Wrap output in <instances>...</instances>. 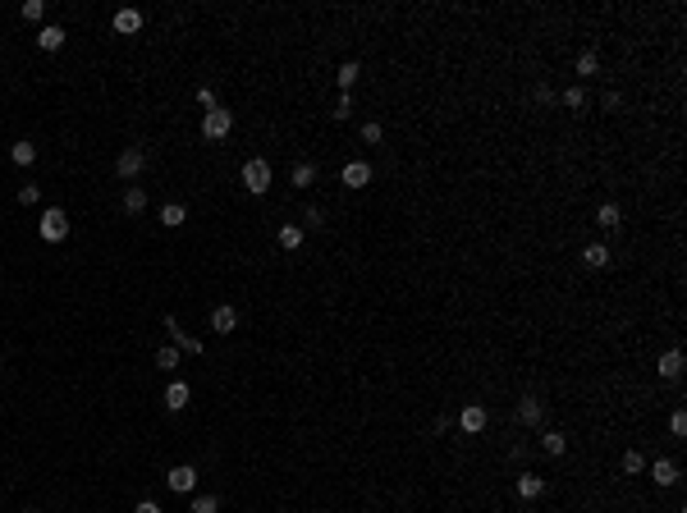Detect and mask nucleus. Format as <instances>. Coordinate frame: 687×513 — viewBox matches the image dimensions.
Masks as SVG:
<instances>
[{
  "instance_id": "obj_1",
  "label": "nucleus",
  "mask_w": 687,
  "mask_h": 513,
  "mask_svg": "<svg viewBox=\"0 0 687 513\" xmlns=\"http://www.w3.org/2000/svg\"><path fill=\"white\" fill-rule=\"evenodd\" d=\"M229 128H234V110L215 106V110H206V115H202V138H206V142H225Z\"/></svg>"
},
{
  "instance_id": "obj_14",
  "label": "nucleus",
  "mask_w": 687,
  "mask_h": 513,
  "mask_svg": "<svg viewBox=\"0 0 687 513\" xmlns=\"http://www.w3.org/2000/svg\"><path fill=\"white\" fill-rule=\"evenodd\" d=\"M513 486H518V495H523V500H541V495H545V477H536V472H523Z\"/></svg>"
},
{
  "instance_id": "obj_10",
  "label": "nucleus",
  "mask_w": 687,
  "mask_h": 513,
  "mask_svg": "<svg viewBox=\"0 0 687 513\" xmlns=\"http://www.w3.org/2000/svg\"><path fill=\"white\" fill-rule=\"evenodd\" d=\"M339 179H344V188H367L371 184V165L367 161H349Z\"/></svg>"
},
{
  "instance_id": "obj_8",
  "label": "nucleus",
  "mask_w": 687,
  "mask_h": 513,
  "mask_svg": "<svg viewBox=\"0 0 687 513\" xmlns=\"http://www.w3.org/2000/svg\"><path fill=\"white\" fill-rule=\"evenodd\" d=\"M211 330H215V335H234V330H239V307L220 302V307L211 312Z\"/></svg>"
},
{
  "instance_id": "obj_38",
  "label": "nucleus",
  "mask_w": 687,
  "mask_h": 513,
  "mask_svg": "<svg viewBox=\"0 0 687 513\" xmlns=\"http://www.w3.org/2000/svg\"><path fill=\"white\" fill-rule=\"evenodd\" d=\"M28 513H41V509H28Z\"/></svg>"
},
{
  "instance_id": "obj_23",
  "label": "nucleus",
  "mask_w": 687,
  "mask_h": 513,
  "mask_svg": "<svg viewBox=\"0 0 687 513\" xmlns=\"http://www.w3.org/2000/svg\"><path fill=\"white\" fill-rule=\"evenodd\" d=\"M312 184H316V165L298 161V165H293V188H312Z\"/></svg>"
},
{
  "instance_id": "obj_27",
  "label": "nucleus",
  "mask_w": 687,
  "mask_h": 513,
  "mask_svg": "<svg viewBox=\"0 0 687 513\" xmlns=\"http://www.w3.org/2000/svg\"><path fill=\"white\" fill-rule=\"evenodd\" d=\"M193 513H220V495H193Z\"/></svg>"
},
{
  "instance_id": "obj_36",
  "label": "nucleus",
  "mask_w": 687,
  "mask_h": 513,
  "mask_svg": "<svg viewBox=\"0 0 687 513\" xmlns=\"http://www.w3.org/2000/svg\"><path fill=\"white\" fill-rule=\"evenodd\" d=\"M197 101H202L206 110H215V106H220V101H215V92H211V88H197Z\"/></svg>"
},
{
  "instance_id": "obj_29",
  "label": "nucleus",
  "mask_w": 687,
  "mask_h": 513,
  "mask_svg": "<svg viewBox=\"0 0 687 513\" xmlns=\"http://www.w3.org/2000/svg\"><path fill=\"white\" fill-rule=\"evenodd\" d=\"M563 106H568V110H582V106H587V88H568V92H563Z\"/></svg>"
},
{
  "instance_id": "obj_5",
  "label": "nucleus",
  "mask_w": 687,
  "mask_h": 513,
  "mask_svg": "<svg viewBox=\"0 0 687 513\" xmlns=\"http://www.w3.org/2000/svg\"><path fill=\"white\" fill-rule=\"evenodd\" d=\"M165 486H170L175 495H193V491H197V467H193V463L170 467V472H165Z\"/></svg>"
},
{
  "instance_id": "obj_12",
  "label": "nucleus",
  "mask_w": 687,
  "mask_h": 513,
  "mask_svg": "<svg viewBox=\"0 0 687 513\" xmlns=\"http://www.w3.org/2000/svg\"><path fill=\"white\" fill-rule=\"evenodd\" d=\"M678 376H683V349L660 353V380H678Z\"/></svg>"
},
{
  "instance_id": "obj_16",
  "label": "nucleus",
  "mask_w": 687,
  "mask_h": 513,
  "mask_svg": "<svg viewBox=\"0 0 687 513\" xmlns=\"http://www.w3.org/2000/svg\"><path fill=\"white\" fill-rule=\"evenodd\" d=\"M651 477H655V486H678V463L674 458H655V463H651Z\"/></svg>"
},
{
  "instance_id": "obj_13",
  "label": "nucleus",
  "mask_w": 687,
  "mask_h": 513,
  "mask_svg": "<svg viewBox=\"0 0 687 513\" xmlns=\"http://www.w3.org/2000/svg\"><path fill=\"white\" fill-rule=\"evenodd\" d=\"M582 266H587V271L610 266V248H605V243H587V248H582Z\"/></svg>"
},
{
  "instance_id": "obj_28",
  "label": "nucleus",
  "mask_w": 687,
  "mask_h": 513,
  "mask_svg": "<svg viewBox=\"0 0 687 513\" xmlns=\"http://www.w3.org/2000/svg\"><path fill=\"white\" fill-rule=\"evenodd\" d=\"M596 69H600L596 51H582V55H578V74H582V78H591V74H596Z\"/></svg>"
},
{
  "instance_id": "obj_20",
  "label": "nucleus",
  "mask_w": 687,
  "mask_h": 513,
  "mask_svg": "<svg viewBox=\"0 0 687 513\" xmlns=\"http://www.w3.org/2000/svg\"><path fill=\"white\" fill-rule=\"evenodd\" d=\"M302 239H307V229H302V225H280V248L298 252V248H302Z\"/></svg>"
},
{
  "instance_id": "obj_33",
  "label": "nucleus",
  "mask_w": 687,
  "mask_h": 513,
  "mask_svg": "<svg viewBox=\"0 0 687 513\" xmlns=\"http://www.w3.org/2000/svg\"><path fill=\"white\" fill-rule=\"evenodd\" d=\"M19 202H23V206H37V202H41V188H37V184H23V188H19Z\"/></svg>"
},
{
  "instance_id": "obj_32",
  "label": "nucleus",
  "mask_w": 687,
  "mask_h": 513,
  "mask_svg": "<svg viewBox=\"0 0 687 513\" xmlns=\"http://www.w3.org/2000/svg\"><path fill=\"white\" fill-rule=\"evenodd\" d=\"M380 138H385V128H380L376 119H367V124H362V142H371V147H376Z\"/></svg>"
},
{
  "instance_id": "obj_3",
  "label": "nucleus",
  "mask_w": 687,
  "mask_h": 513,
  "mask_svg": "<svg viewBox=\"0 0 687 513\" xmlns=\"http://www.w3.org/2000/svg\"><path fill=\"white\" fill-rule=\"evenodd\" d=\"M243 188H248V193H257V197H262L266 188H271V165H266L262 156L243 161Z\"/></svg>"
},
{
  "instance_id": "obj_11",
  "label": "nucleus",
  "mask_w": 687,
  "mask_h": 513,
  "mask_svg": "<svg viewBox=\"0 0 687 513\" xmlns=\"http://www.w3.org/2000/svg\"><path fill=\"white\" fill-rule=\"evenodd\" d=\"M188 399H193V389H188L184 380H170V389H165V408H170V413H184Z\"/></svg>"
},
{
  "instance_id": "obj_2",
  "label": "nucleus",
  "mask_w": 687,
  "mask_h": 513,
  "mask_svg": "<svg viewBox=\"0 0 687 513\" xmlns=\"http://www.w3.org/2000/svg\"><path fill=\"white\" fill-rule=\"evenodd\" d=\"M37 234L46 243H65L69 239V215L60 211V206H46V211H41V220H37Z\"/></svg>"
},
{
  "instance_id": "obj_25",
  "label": "nucleus",
  "mask_w": 687,
  "mask_h": 513,
  "mask_svg": "<svg viewBox=\"0 0 687 513\" xmlns=\"http://www.w3.org/2000/svg\"><path fill=\"white\" fill-rule=\"evenodd\" d=\"M156 367H161V371H175V367H179V349H175V344L156 349Z\"/></svg>"
},
{
  "instance_id": "obj_24",
  "label": "nucleus",
  "mask_w": 687,
  "mask_h": 513,
  "mask_svg": "<svg viewBox=\"0 0 687 513\" xmlns=\"http://www.w3.org/2000/svg\"><path fill=\"white\" fill-rule=\"evenodd\" d=\"M10 156H14V165H32V161H37V147H32L28 138H19V142L10 147Z\"/></svg>"
},
{
  "instance_id": "obj_18",
  "label": "nucleus",
  "mask_w": 687,
  "mask_h": 513,
  "mask_svg": "<svg viewBox=\"0 0 687 513\" xmlns=\"http://www.w3.org/2000/svg\"><path fill=\"white\" fill-rule=\"evenodd\" d=\"M596 225H600V229H619V225H623L619 202H605V206H600V211H596Z\"/></svg>"
},
{
  "instance_id": "obj_26",
  "label": "nucleus",
  "mask_w": 687,
  "mask_h": 513,
  "mask_svg": "<svg viewBox=\"0 0 687 513\" xmlns=\"http://www.w3.org/2000/svg\"><path fill=\"white\" fill-rule=\"evenodd\" d=\"M23 19H28V23H41V19H46V0H23Z\"/></svg>"
},
{
  "instance_id": "obj_21",
  "label": "nucleus",
  "mask_w": 687,
  "mask_h": 513,
  "mask_svg": "<svg viewBox=\"0 0 687 513\" xmlns=\"http://www.w3.org/2000/svg\"><path fill=\"white\" fill-rule=\"evenodd\" d=\"M124 211H128V215H142V211H147V193H142L138 184L124 188Z\"/></svg>"
},
{
  "instance_id": "obj_35",
  "label": "nucleus",
  "mask_w": 687,
  "mask_h": 513,
  "mask_svg": "<svg viewBox=\"0 0 687 513\" xmlns=\"http://www.w3.org/2000/svg\"><path fill=\"white\" fill-rule=\"evenodd\" d=\"M302 220H307V229H321V225H326V211H321V206H307Z\"/></svg>"
},
{
  "instance_id": "obj_22",
  "label": "nucleus",
  "mask_w": 687,
  "mask_h": 513,
  "mask_svg": "<svg viewBox=\"0 0 687 513\" xmlns=\"http://www.w3.org/2000/svg\"><path fill=\"white\" fill-rule=\"evenodd\" d=\"M541 449H545L550 458H559L563 449H568V436H563V431H545V436H541Z\"/></svg>"
},
{
  "instance_id": "obj_37",
  "label": "nucleus",
  "mask_w": 687,
  "mask_h": 513,
  "mask_svg": "<svg viewBox=\"0 0 687 513\" xmlns=\"http://www.w3.org/2000/svg\"><path fill=\"white\" fill-rule=\"evenodd\" d=\"M133 513H165V509H161L156 500H138V504H133Z\"/></svg>"
},
{
  "instance_id": "obj_31",
  "label": "nucleus",
  "mask_w": 687,
  "mask_h": 513,
  "mask_svg": "<svg viewBox=\"0 0 687 513\" xmlns=\"http://www.w3.org/2000/svg\"><path fill=\"white\" fill-rule=\"evenodd\" d=\"M353 115V92H339V101H335V119H349Z\"/></svg>"
},
{
  "instance_id": "obj_19",
  "label": "nucleus",
  "mask_w": 687,
  "mask_h": 513,
  "mask_svg": "<svg viewBox=\"0 0 687 513\" xmlns=\"http://www.w3.org/2000/svg\"><path fill=\"white\" fill-rule=\"evenodd\" d=\"M184 220H188V206H179V202H165L161 206V225H165V229H179Z\"/></svg>"
},
{
  "instance_id": "obj_30",
  "label": "nucleus",
  "mask_w": 687,
  "mask_h": 513,
  "mask_svg": "<svg viewBox=\"0 0 687 513\" xmlns=\"http://www.w3.org/2000/svg\"><path fill=\"white\" fill-rule=\"evenodd\" d=\"M641 467H646V458L637 449H623V472H641Z\"/></svg>"
},
{
  "instance_id": "obj_7",
  "label": "nucleus",
  "mask_w": 687,
  "mask_h": 513,
  "mask_svg": "<svg viewBox=\"0 0 687 513\" xmlns=\"http://www.w3.org/2000/svg\"><path fill=\"white\" fill-rule=\"evenodd\" d=\"M518 422H523V426H541L545 422V404L536 394H523V399H518Z\"/></svg>"
},
{
  "instance_id": "obj_17",
  "label": "nucleus",
  "mask_w": 687,
  "mask_h": 513,
  "mask_svg": "<svg viewBox=\"0 0 687 513\" xmlns=\"http://www.w3.org/2000/svg\"><path fill=\"white\" fill-rule=\"evenodd\" d=\"M362 78V65L358 60H349V65H339L335 69V83H339V92H353V83Z\"/></svg>"
},
{
  "instance_id": "obj_6",
  "label": "nucleus",
  "mask_w": 687,
  "mask_h": 513,
  "mask_svg": "<svg viewBox=\"0 0 687 513\" xmlns=\"http://www.w3.org/2000/svg\"><path fill=\"white\" fill-rule=\"evenodd\" d=\"M486 422H491V413H486V404H463V413H458V426H463L467 436H481Z\"/></svg>"
},
{
  "instance_id": "obj_34",
  "label": "nucleus",
  "mask_w": 687,
  "mask_h": 513,
  "mask_svg": "<svg viewBox=\"0 0 687 513\" xmlns=\"http://www.w3.org/2000/svg\"><path fill=\"white\" fill-rule=\"evenodd\" d=\"M669 431H674V436H678V440H683V436H687V413H683V408H678V413H674V417H669Z\"/></svg>"
},
{
  "instance_id": "obj_15",
  "label": "nucleus",
  "mask_w": 687,
  "mask_h": 513,
  "mask_svg": "<svg viewBox=\"0 0 687 513\" xmlns=\"http://www.w3.org/2000/svg\"><path fill=\"white\" fill-rule=\"evenodd\" d=\"M65 37H69V32L60 28V23H46V28H37V46H41V51H60V46H65Z\"/></svg>"
},
{
  "instance_id": "obj_9",
  "label": "nucleus",
  "mask_w": 687,
  "mask_h": 513,
  "mask_svg": "<svg viewBox=\"0 0 687 513\" xmlns=\"http://www.w3.org/2000/svg\"><path fill=\"white\" fill-rule=\"evenodd\" d=\"M110 28H115L119 37H133V32H142V14H138V10H128V5H124V10H115V19H110Z\"/></svg>"
},
{
  "instance_id": "obj_4",
  "label": "nucleus",
  "mask_w": 687,
  "mask_h": 513,
  "mask_svg": "<svg viewBox=\"0 0 687 513\" xmlns=\"http://www.w3.org/2000/svg\"><path fill=\"white\" fill-rule=\"evenodd\" d=\"M142 170H147V147H124L119 161H115V175L119 179H138Z\"/></svg>"
}]
</instances>
